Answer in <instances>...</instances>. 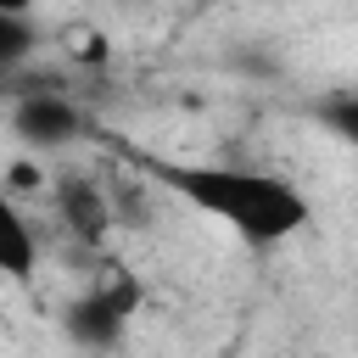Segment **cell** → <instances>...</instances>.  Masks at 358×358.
I'll list each match as a JSON object with an SVG mask.
<instances>
[{
  "label": "cell",
  "mask_w": 358,
  "mask_h": 358,
  "mask_svg": "<svg viewBox=\"0 0 358 358\" xmlns=\"http://www.w3.org/2000/svg\"><path fill=\"white\" fill-rule=\"evenodd\" d=\"M319 123H324L336 140L358 145V90H352V95H336V101H324V106H319Z\"/></svg>",
  "instance_id": "cell-7"
},
{
  "label": "cell",
  "mask_w": 358,
  "mask_h": 358,
  "mask_svg": "<svg viewBox=\"0 0 358 358\" xmlns=\"http://www.w3.org/2000/svg\"><path fill=\"white\" fill-rule=\"evenodd\" d=\"M34 45H39L34 17H28V11L0 6V73H11L17 62H28V56H34Z\"/></svg>",
  "instance_id": "cell-6"
},
{
  "label": "cell",
  "mask_w": 358,
  "mask_h": 358,
  "mask_svg": "<svg viewBox=\"0 0 358 358\" xmlns=\"http://www.w3.org/2000/svg\"><path fill=\"white\" fill-rule=\"evenodd\" d=\"M134 308H140V285H134L129 274H106V280H95V285L67 308V336H73L90 358H117V341H123Z\"/></svg>",
  "instance_id": "cell-2"
},
{
  "label": "cell",
  "mask_w": 358,
  "mask_h": 358,
  "mask_svg": "<svg viewBox=\"0 0 358 358\" xmlns=\"http://www.w3.org/2000/svg\"><path fill=\"white\" fill-rule=\"evenodd\" d=\"M50 201H56V218L62 229L78 241V246H101L117 224V207H112V190L95 179V173H78V168H62L50 179Z\"/></svg>",
  "instance_id": "cell-3"
},
{
  "label": "cell",
  "mask_w": 358,
  "mask_h": 358,
  "mask_svg": "<svg viewBox=\"0 0 358 358\" xmlns=\"http://www.w3.org/2000/svg\"><path fill=\"white\" fill-rule=\"evenodd\" d=\"M145 173L173 190L179 201H190L196 213L218 218L235 241L246 246H280L291 235H302L313 224V201L263 168H235V162H145Z\"/></svg>",
  "instance_id": "cell-1"
},
{
  "label": "cell",
  "mask_w": 358,
  "mask_h": 358,
  "mask_svg": "<svg viewBox=\"0 0 358 358\" xmlns=\"http://www.w3.org/2000/svg\"><path fill=\"white\" fill-rule=\"evenodd\" d=\"M34 268H39V235H34L28 213L17 207V196L0 190V280L28 285Z\"/></svg>",
  "instance_id": "cell-5"
},
{
  "label": "cell",
  "mask_w": 358,
  "mask_h": 358,
  "mask_svg": "<svg viewBox=\"0 0 358 358\" xmlns=\"http://www.w3.org/2000/svg\"><path fill=\"white\" fill-rule=\"evenodd\" d=\"M11 134H17L28 151H62V145H73V140L84 134V112H78V101L62 95V90H28V95H17V106H11Z\"/></svg>",
  "instance_id": "cell-4"
}]
</instances>
